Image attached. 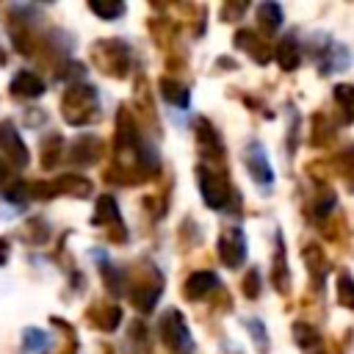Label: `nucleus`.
<instances>
[{
    "instance_id": "f257e3e1",
    "label": "nucleus",
    "mask_w": 354,
    "mask_h": 354,
    "mask_svg": "<svg viewBox=\"0 0 354 354\" xmlns=\"http://www.w3.org/2000/svg\"><path fill=\"white\" fill-rule=\"evenodd\" d=\"M88 102H94L91 86H75V88H69L66 97H64V116L72 124H83L88 119Z\"/></svg>"
},
{
    "instance_id": "f03ea898",
    "label": "nucleus",
    "mask_w": 354,
    "mask_h": 354,
    "mask_svg": "<svg viewBox=\"0 0 354 354\" xmlns=\"http://www.w3.org/2000/svg\"><path fill=\"white\" fill-rule=\"evenodd\" d=\"M243 252H246V246H243V232L241 230H227L218 238V254L230 268H235L243 260Z\"/></svg>"
},
{
    "instance_id": "7ed1b4c3",
    "label": "nucleus",
    "mask_w": 354,
    "mask_h": 354,
    "mask_svg": "<svg viewBox=\"0 0 354 354\" xmlns=\"http://www.w3.org/2000/svg\"><path fill=\"white\" fill-rule=\"evenodd\" d=\"M199 188H202V196L210 207H221L227 202V188H224L221 177L210 174L207 169H199Z\"/></svg>"
},
{
    "instance_id": "20e7f679",
    "label": "nucleus",
    "mask_w": 354,
    "mask_h": 354,
    "mask_svg": "<svg viewBox=\"0 0 354 354\" xmlns=\"http://www.w3.org/2000/svg\"><path fill=\"white\" fill-rule=\"evenodd\" d=\"M160 332H163V340L171 346V348H180V346H188V335H185V324L180 318V313H169L160 324Z\"/></svg>"
},
{
    "instance_id": "39448f33",
    "label": "nucleus",
    "mask_w": 354,
    "mask_h": 354,
    "mask_svg": "<svg viewBox=\"0 0 354 354\" xmlns=\"http://www.w3.org/2000/svg\"><path fill=\"white\" fill-rule=\"evenodd\" d=\"M0 149L11 158V160H17V163H25L28 160V152H25V144L19 141V136L14 133V127L6 122V124H0Z\"/></svg>"
},
{
    "instance_id": "423d86ee",
    "label": "nucleus",
    "mask_w": 354,
    "mask_h": 354,
    "mask_svg": "<svg viewBox=\"0 0 354 354\" xmlns=\"http://www.w3.org/2000/svg\"><path fill=\"white\" fill-rule=\"evenodd\" d=\"M216 285H218L216 274H210V271H199V274L188 277V282H185V296H188V299H202V296L210 293Z\"/></svg>"
},
{
    "instance_id": "0eeeda50",
    "label": "nucleus",
    "mask_w": 354,
    "mask_h": 354,
    "mask_svg": "<svg viewBox=\"0 0 354 354\" xmlns=\"http://www.w3.org/2000/svg\"><path fill=\"white\" fill-rule=\"evenodd\" d=\"M11 88H14V94H22V97H39L44 91V83L33 72H19L11 80Z\"/></svg>"
},
{
    "instance_id": "6e6552de",
    "label": "nucleus",
    "mask_w": 354,
    "mask_h": 354,
    "mask_svg": "<svg viewBox=\"0 0 354 354\" xmlns=\"http://www.w3.org/2000/svg\"><path fill=\"white\" fill-rule=\"evenodd\" d=\"M246 166H249V171H252V177H254L257 183H271V169H268L266 155L260 152V147H257V144H252V147H249Z\"/></svg>"
},
{
    "instance_id": "1a4fd4ad",
    "label": "nucleus",
    "mask_w": 354,
    "mask_h": 354,
    "mask_svg": "<svg viewBox=\"0 0 354 354\" xmlns=\"http://www.w3.org/2000/svg\"><path fill=\"white\" fill-rule=\"evenodd\" d=\"M299 44L293 41V39H282L279 44H277V61L285 66V69H296L299 66Z\"/></svg>"
},
{
    "instance_id": "9d476101",
    "label": "nucleus",
    "mask_w": 354,
    "mask_h": 354,
    "mask_svg": "<svg viewBox=\"0 0 354 354\" xmlns=\"http://www.w3.org/2000/svg\"><path fill=\"white\" fill-rule=\"evenodd\" d=\"M160 91H163V97H166L169 102H177V105H188V91H185V86H183V83L163 77V80H160Z\"/></svg>"
},
{
    "instance_id": "9b49d317",
    "label": "nucleus",
    "mask_w": 354,
    "mask_h": 354,
    "mask_svg": "<svg viewBox=\"0 0 354 354\" xmlns=\"http://www.w3.org/2000/svg\"><path fill=\"white\" fill-rule=\"evenodd\" d=\"M260 19H263V25L268 22V30L279 28V22H282V11H279V6H274V3L260 6Z\"/></svg>"
},
{
    "instance_id": "f8f14e48",
    "label": "nucleus",
    "mask_w": 354,
    "mask_h": 354,
    "mask_svg": "<svg viewBox=\"0 0 354 354\" xmlns=\"http://www.w3.org/2000/svg\"><path fill=\"white\" fill-rule=\"evenodd\" d=\"M91 11L94 14H100V17H119L122 11H124V6L122 3H111V6H105V3H91Z\"/></svg>"
},
{
    "instance_id": "ddd939ff",
    "label": "nucleus",
    "mask_w": 354,
    "mask_h": 354,
    "mask_svg": "<svg viewBox=\"0 0 354 354\" xmlns=\"http://www.w3.org/2000/svg\"><path fill=\"white\" fill-rule=\"evenodd\" d=\"M257 282H260V279H257V271H249V279H246V296H252V299L257 296Z\"/></svg>"
},
{
    "instance_id": "4468645a",
    "label": "nucleus",
    "mask_w": 354,
    "mask_h": 354,
    "mask_svg": "<svg viewBox=\"0 0 354 354\" xmlns=\"http://www.w3.org/2000/svg\"><path fill=\"white\" fill-rule=\"evenodd\" d=\"M348 290H351V282H348V277H340V301H343V304H351V296H348Z\"/></svg>"
},
{
    "instance_id": "2eb2a0df",
    "label": "nucleus",
    "mask_w": 354,
    "mask_h": 354,
    "mask_svg": "<svg viewBox=\"0 0 354 354\" xmlns=\"http://www.w3.org/2000/svg\"><path fill=\"white\" fill-rule=\"evenodd\" d=\"M44 343V335H36V329H28L25 332V346H39Z\"/></svg>"
},
{
    "instance_id": "dca6fc26",
    "label": "nucleus",
    "mask_w": 354,
    "mask_h": 354,
    "mask_svg": "<svg viewBox=\"0 0 354 354\" xmlns=\"http://www.w3.org/2000/svg\"><path fill=\"white\" fill-rule=\"evenodd\" d=\"M6 180H8V169L0 163V183H6Z\"/></svg>"
},
{
    "instance_id": "f3484780",
    "label": "nucleus",
    "mask_w": 354,
    "mask_h": 354,
    "mask_svg": "<svg viewBox=\"0 0 354 354\" xmlns=\"http://www.w3.org/2000/svg\"><path fill=\"white\" fill-rule=\"evenodd\" d=\"M8 254V246H6V241H0V260Z\"/></svg>"
},
{
    "instance_id": "a211bd4d",
    "label": "nucleus",
    "mask_w": 354,
    "mask_h": 354,
    "mask_svg": "<svg viewBox=\"0 0 354 354\" xmlns=\"http://www.w3.org/2000/svg\"><path fill=\"white\" fill-rule=\"evenodd\" d=\"M0 61H3V55H0Z\"/></svg>"
}]
</instances>
